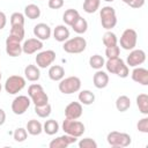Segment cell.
<instances>
[{"mask_svg": "<svg viewBox=\"0 0 148 148\" xmlns=\"http://www.w3.org/2000/svg\"><path fill=\"white\" fill-rule=\"evenodd\" d=\"M30 103H31V99L28 96H25V95L16 96L12 102V111L15 114L21 116L29 109Z\"/></svg>", "mask_w": 148, "mask_h": 148, "instance_id": "cell-10", "label": "cell"}, {"mask_svg": "<svg viewBox=\"0 0 148 148\" xmlns=\"http://www.w3.org/2000/svg\"><path fill=\"white\" fill-rule=\"evenodd\" d=\"M136 42H138V34L134 29L132 28H127L123 31L121 36H120V46L124 50L131 51L136 46Z\"/></svg>", "mask_w": 148, "mask_h": 148, "instance_id": "cell-9", "label": "cell"}, {"mask_svg": "<svg viewBox=\"0 0 148 148\" xmlns=\"http://www.w3.org/2000/svg\"><path fill=\"white\" fill-rule=\"evenodd\" d=\"M9 36L18 42H22L24 39V27L21 25H12Z\"/></svg>", "mask_w": 148, "mask_h": 148, "instance_id": "cell-33", "label": "cell"}, {"mask_svg": "<svg viewBox=\"0 0 148 148\" xmlns=\"http://www.w3.org/2000/svg\"><path fill=\"white\" fill-rule=\"evenodd\" d=\"M86 47H87V40L81 36L68 38L67 40L64 42V45H62L64 51L67 53H72V54L81 53L86 50Z\"/></svg>", "mask_w": 148, "mask_h": 148, "instance_id": "cell-7", "label": "cell"}, {"mask_svg": "<svg viewBox=\"0 0 148 148\" xmlns=\"http://www.w3.org/2000/svg\"><path fill=\"white\" fill-rule=\"evenodd\" d=\"M1 76H2V75H1V72H0V81H1Z\"/></svg>", "mask_w": 148, "mask_h": 148, "instance_id": "cell-47", "label": "cell"}, {"mask_svg": "<svg viewBox=\"0 0 148 148\" xmlns=\"http://www.w3.org/2000/svg\"><path fill=\"white\" fill-rule=\"evenodd\" d=\"M101 0H84L83 1V10L88 14H92L99 9Z\"/></svg>", "mask_w": 148, "mask_h": 148, "instance_id": "cell-32", "label": "cell"}, {"mask_svg": "<svg viewBox=\"0 0 148 148\" xmlns=\"http://www.w3.org/2000/svg\"><path fill=\"white\" fill-rule=\"evenodd\" d=\"M132 80L142 86H148V69L143 67H134L132 71Z\"/></svg>", "mask_w": 148, "mask_h": 148, "instance_id": "cell-18", "label": "cell"}, {"mask_svg": "<svg viewBox=\"0 0 148 148\" xmlns=\"http://www.w3.org/2000/svg\"><path fill=\"white\" fill-rule=\"evenodd\" d=\"M36 65L39 68H46L50 67L53 61L56 60V52L53 50H45V51H40L39 53H37L36 58Z\"/></svg>", "mask_w": 148, "mask_h": 148, "instance_id": "cell-11", "label": "cell"}, {"mask_svg": "<svg viewBox=\"0 0 148 148\" xmlns=\"http://www.w3.org/2000/svg\"><path fill=\"white\" fill-rule=\"evenodd\" d=\"M80 148H97V142L91 138H84L79 141Z\"/></svg>", "mask_w": 148, "mask_h": 148, "instance_id": "cell-39", "label": "cell"}, {"mask_svg": "<svg viewBox=\"0 0 148 148\" xmlns=\"http://www.w3.org/2000/svg\"><path fill=\"white\" fill-rule=\"evenodd\" d=\"M136 106L142 114L145 116L148 114V95L147 94H140L136 96Z\"/></svg>", "mask_w": 148, "mask_h": 148, "instance_id": "cell-27", "label": "cell"}, {"mask_svg": "<svg viewBox=\"0 0 148 148\" xmlns=\"http://www.w3.org/2000/svg\"><path fill=\"white\" fill-rule=\"evenodd\" d=\"M59 131V124L54 119H49L43 125V132H45L47 135H54Z\"/></svg>", "mask_w": 148, "mask_h": 148, "instance_id": "cell-28", "label": "cell"}, {"mask_svg": "<svg viewBox=\"0 0 148 148\" xmlns=\"http://www.w3.org/2000/svg\"><path fill=\"white\" fill-rule=\"evenodd\" d=\"M53 38L57 42L64 43L65 40H67L69 38V30L66 25L64 24H59L53 29Z\"/></svg>", "mask_w": 148, "mask_h": 148, "instance_id": "cell-20", "label": "cell"}, {"mask_svg": "<svg viewBox=\"0 0 148 148\" xmlns=\"http://www.w3.org/2000/svg\"><path fill=\"white\" fill-rule=\"evenodd\" d=\"M120 54V47L118 45H113V46H109L105 49V56L108 59H113V58H118Z\"/></svg>", "mask_w": 148, "mask_h": 148, "instance_id": "cell-38", "label": "cell"}, {"mask_svg": "<svg viewBox=\"0 0 148 148\" xmlns=\"http://www.w3.org/2000/svg\"><path fill=\"white\" fill-rule=\"evenodd\" d=\"M116 108L120 112H125L131 108V99L126 95H121L116 99Z\"/></svg>", "mask_w": 148, "mask_h": 148, "instance_id": "cell-29", "label": "cell"}, {"mask_svg": "<svg viewBox=\"0 0 148 148\" xmlns=\"http://www.w3.org/2000/svg\"><path fill=\"white\" fill-rule=\"evenodd\" d=\"M51 34H52V30L50 28L49 24L46 23H37L35 27H34V35L36 38L40 39L42 42L43 40H47L50 37H51Z\"/></svg>", "mask_w": 148, "mask_h": 148, "instance_id": "cell-17", "label": "cell"}, {"mask_svg": "<svg viewBox=\"0 0 148 148\" xmlns=\"http://www.w3.org/2000/svg\"><path fill=\"white\" fill-rule=\"evenodd\" d=\"M25 130H27L28 134H30V135H39L43 132V125L40 124V121H38L36 119H31L27 123Z\"/></svg>", "mask_w": 148, "mask_h": 148, "instance_id": "cell-23", "label": "cell"}, {"mask_svg": "<svg viewBox=\"0 0 148 148\" xmlns=\"http://www.w3.org/2000/svg\"><path fill=\"white\" fill-rule=\"evenodd\" d=\"M10 25H21L24 27V15L22 13L15 12L10 15Z\"/></svg>", "mask_w": 148, "mask_h": 148, "instance_id": "cell-37", "label": "cell"}, {"mask_svg": "<svg viewBox=\"0 0 148 148\" xmlns=\"http://www.w3.org/2000/svg\"><path fill=\"white\" fill-rule=\"evenodd\" d=\"M47 6L51 9H60L64 6V0H49Z\"/></svg>", "mask_w": 148, "mask_h": 148, "instance_id": "cell-41", "label": "cell"}, {"mask_svg": "<svg viewBox=\"0 0 148 148\" xmlns=\"http://www.w3.org/2000/svg\"><path fill=\"white\" fill-rule=\"evenodd\" d=\"M13 138L16 142H23L28 138V132L23 127H17L13 133Z\"/></svg>", "mask_w": 148, "mask_h": 148, "instance_id": "cell-36", "label": "cell"}, {"mask_svg": "<svg viewBox=\"0 0 148 148\" xmlns=\"http://www.w3.org/2000/svg\"><path fill=\"white\" fill-rule=\"evenodd\" d=\"M136 128L141 133H148V117L141 118L136 124Z\"/></svg>", "mask_w": 148, "mask_h": 148, "instance_id": "cell-40", "label": "cell"}, {"mask_svg": "<svg viewBox=\"0 0 148 148\" xmlns=\"http://www.w3.org/2000/svg\"><path fill=\"white\" fill-rule=\"evenodd\" d=\"M79 102L83 105H90L95 102V94L90 90H81L79 92Z\"/></svg>", "mask_w": 148, "mask_h": 148, "instance_id": "cell-26", "label": "cell"}, {"mask_svg": "<svg viewBox=\"0 0 148 148\" xmlns=\"http://www.w3.org/2000/svg\"><path fill=\"white\" fill-rule=\"evenodd\" d=\"M1 89H2V86H1V83H0V92H1Z\"/></svg>", "mask_w": 148, "mask_h": 148, "instance_id": "cell-46", "label": "cell"}, {"mask_svg": "<svg viewBox=\"0 0 148 148\" xmlns=\"http://www.w3.org/2000/svg\"><path fill=\"white\" fill-rule=\"evenodd\" d=\"M43 49V42L38 38H28L22 44V52L25 54H34Z\"/></svg>", "mask_w": 148, "mask_h": 148, "instance_id": "cell-13", "label": "cell"}, {"mask_svg": "<svg viewBox=\"0 0 148 148\" xmlns=\"http://www.w3.org/2000/svg\"><path fill=\"white\" fill-rule=\"evenodd\" d=\"M76 140H77V138L72 136V135L65 133L64 135H60V136L53 139V140L49 143V147H50V148H66V147H68L69 145L75 143Z\"/></svg>", "mask_w": 148, "mask_h": 148, "instance_id": "cell-14", "label": "cell"}, {"mask_svg": "<svg viewBox=\"0 0 148 148\" xmlns=\"http://www.w3.org/2000/svg\"><path fill=\"white\" fill-rule=\"evenodd\" d=\"M104 1H106V2H112V1H114V0H104Z\"/></svg>", "mask_w": 148, "mask_h": 148, "instance_id": "cell-45", "label": "cell"}, {"mask_svg": "<svg viewBox=\"0 0 148 148\" xmlns=\"http://www.w3.org/2000/svg\"><path fill=\"white\" fill-rule=\"evenodd\" d=\"M104 64H105V60L99 54H94V56H91L89 58V65H90V67L94 68V69H96V71L97 69H102V67L104 66Z\"/></svg>", "mask_w": 148, "mask_h": 148, "instance_id": "cell-34", "label": "cell"}, {"mask_svg": "<svg viewBox=\"0 0 148 148\" xmlns=\"http://www.w3.org/2000/svg\"><path fill=\"white\" fill-rule=\"evenodd\" d=\"M99 17L102 27L106 30H111L117 24V14L113 7L111 6H104L99 10Z\"/></svg>", "mask_w": 148, "mask_h": 148, "instance_id": "cell-6", "label": "cell"}, {"mask_svg": "<svg viewBox=\"0 0 148 148\" xmlns=\"http://www.w3.org/2000/svg\"><path fill=\"white\" fill-rule=\"evenodd\" d=\"M6 53L9 57H20L22 53V45L21 42L12 38L10 36H8L6 38Z\"/></svg>", "mask_w": 148, "mask_h": 148, "instance_id": "cell-15", "label": "cell"}, {"mask_svg": "<svg viewBox=\"0 0 148 148\" xmlns=\"http://www.w3.org/2000/svg\"><path fill=\"white\" fill-rule=\"evenodd\" d=\"M82 104L80 102H71L65 108V117L68 119H79L82 116Z\"/></svg>", "mask_w": 148, "mask_h": 148, "instance_id": "cell-16", "label": "cell"}, {"mask_svg": "<svg viewBox=\"0 0 148 148\" xmlns=\"http://www.w3.org/2000/svg\"><path fill=\"white\" fill-rule=\"evenodd\" d=\"M117 43H118V38H117L116 34L112 32L111 30H108V31L103 35V44H104L106 47L117 45Z\"/></svg>", "mask_w": 148, "mask_h": 148, "instance_id": "cell-35", "label": "cell"}, {"mask_svg": "<svg viewBox=\"0 0 148 148\" xmlns=\"http://www.w3.org/2000/svg\"><path fill=\"white\" fill-rule=\"evenodd\" d=\"M25 87V79L21 75H10L5 82V90L9 95L20 92Z\"/></svg>", "mask_w": 148, "mask_h": 148, "instance_id": "cell-8", "label": "cell"}, {"mask_svg": "<svg viewBox=\"0 0 148 148\" xmlns=\"http://www.w3.org/2000/svg\"><path fill=\"white\" fill-rule=\"evenodd\" d=\"M49 77L52 81H60L65 77V68L60 65H52L49 68Z\"/></svg>", "mask_w": 148, "mask_h": 148, "instance_id": "cell-22", "label": "cell"}, {"mask_svg": "<svg viewBox=\"0 0 148 148\" xmlns=\"http://www.w3.org/2000/svg\"><path fill=\"white\" fill-rule=\"evenodd\" d=\"M80 17V14L76 9H73V8H69L67 10H65L64 15H62V21L65 22L66 25H69L72 27V24Z\"/></svg>", "mask_w": 148, "mask_h": 148, "instance_id": "cell-24", "label": "cell"}, {"mask_svg": "<svg viewBox=\"0 0 148 148\" xmlns=\"http://www.w3.org/2000/svg\"><path fill=\"white\" fill-rule=\"evenodd\" d=\"M72 29L74 30V32L82 35L88 30V22L86 21V18H83L82 16H80L73 24H72Z\"/></svg>", "mask_w": 148, "mask_h": 148, "instance_id": "cell-30", "label": "cell"}, {"mask_svg": "<svg viewBox=\"0 0 148 148\" xmlns=\"http://www.w3.org/2000/svg\"><path fill=\"white\" fill-rule=\"evenodd\" d=\"M104 66L106 67V71L111 74H116L119 77H127L130 74V69L128 66L125 64V61L123 59L118 58H113V59H108L104 64Z\"/></svg>", "mask_w": 148, "mask_h": 148, "instance_id": "cell-1", "label": "cell"}, {"mask_svg": "<svg viewBox=\"0 0 148 148\" xmlns=\"http://www.w3.org/2000/svg\"><path fill=\"white\" fill-rule=\"evenodd\" d=\"M24 15L30 20H36L40 16V8L35 3H29L24 7Z\"/></svg>", "mask_w": 148, "mask_h": 148, "instance_id": "cell-25", "label": "cell"}, {"mask_svg": "<svg viewBox=\"0 0 148 148\" xmlns=\"http://www.w3.org/2000/svg\"><path fill=\"white\" fill-rule=\"evenodd\" d=\"M28 96L35 105H43L49 103V96L44 88L38 83H32L28 88Z\"/></svg>", "mask_w": 148, "mask_h": 148, "instance_id": "cell-3", "label": "cell"}, {"mask_svg": "<svg viewBox=\"0 0 148 148\" xmlns=\"http://www.w3.org/2000/svg\"><path fill=\"white\" fill-rule=\"evenodd\" d=\"M52 112V106L50 103L43 105H35V113L39 118H47Z\"/></svg>", "mask_w": 148, "mask_h": 148, "instance_id": "cell-31", "label": "cell"}, {"mask_svg": "<svg viewBox=\"0 0 148 148\" xmlns=\"http://www.w3.org/2000/svg\"><path fill=\"white\" fill-rule=\"evenodd\" d=\"M61 128L66 134H69V135L75 136V138L82 136L84 131H86L83 123L79 121L77 119H68V118H66L62 121Z\"/></svg>", "mask_w": 148, "mask_h": 148, "instance_id": "cell-5", "label": "cell"}, {"mask_svg": "<svg viewBox=\"0 0 148 148\" xmlns=\"http://www.w3.org/2000/svg\"><path fill=\"white\" fill-rule=\"evenodd\" d=\"M146 61V52L141 49L131 50L130 54L126 58V65L130 67H138Z\"/></svg>", "mask_w": 148, "mask_h": 148, "instance_id": "cell-12", "label": "cell"}, {"mask_svg": "<svg viewBox=\"0 0 148 148\" xmlns=\"http://www.w3.org/2000/svg\"><path fill=\"white\" fill-rule=\"evenodd\" d=\"M58 88L60 92L65 95H71L74 92H77L81 89V80L77 76H68L64 77L59 81Z\"/></svg>", "mask_w": 148, "mask_h": 148, "instance_id": "cell-4", "label": "cell"}, {"mask_svg": "<svg viewBox=\"0 0 148 148\" xmlns=\"http://www.w3.org/2000/svg\"><path fill=\"white\" fill-rule=\"evenodd\" d=\"M24 76L28 81H31V82H36L39 80L40 77V71H39V67L36 66V65H27L25 68H24Z\"/></svg>", "mask_w": 148, "mask_h": 148, "instance_id": "cell-21", "label": "cell"}, {"mask_svg": "<svg viewBox=\"0 0 148 148\" xmlns=\"http://www.w3.org/2000/svg\"><path fill=\"white\" fill-rule=\"evenodd\" d=\"M92 82L97 89H103L109 84V75L106 74V72L97 69V72L92 76Z\"/></svg>", "mask_w": 148, "mask_h": 148, "instance_id": "cell-19", "label": "cell"}, {"mask_svg": "<svg viewBox=\"0 0 148 148\" xmlns=\"http://www.w3.org/2000/svg\"><path fill=\"white\" fill-rule=\"evenodd\" d=\"M7 24V17H6V14L3 12H0V30L3 29Z\"/></svg>", "mask_w": 148, "mask_h": 148, "instance_id": "cell-43", "label": "cell"}, {"mask_svg": "<svg viewBox=\"0 0 148 148\" xmlns=\"http://www.w3.org/2000/svg\"><path fill=\"white\" fill-rule=\"evenodd\" d=\"M125 3L132 8H141L145 5V0H126Z\"/></svg>", "mask_w": 148, "mask_h": 148, "instance_id": "cell-42", "label": "cell"}, {"mask_svg": "<svg viewBox=\"0 0 148 148\" xmlns=\"http://www.w3.org/2000/svg\"><path fill=\"white\" fill-rule=\"evenodd\" d=\"M6 121V112L3 111V109L0 108V126H2Z\"/></svg>", "mask_w": 148, "mask_h": 148, "instance_id": "cell-44", "label": "cell"}, {"mask_svg": "<svg viewBox=\"0 0 148 148\" xmlns=\"http://www.w3.org/2000/svg\"><path fill=\"white\" fill-rule=\"evenodd\" d=\"M106 141L111 147L114 148H125L131 145L132 139L131 135L124 132H118V131H112L106 135Z\"/></svg>", "mask_w": 148, "mask_h": 148, "instance_id": "cell-2", "label": "cell"}]
</instances>
